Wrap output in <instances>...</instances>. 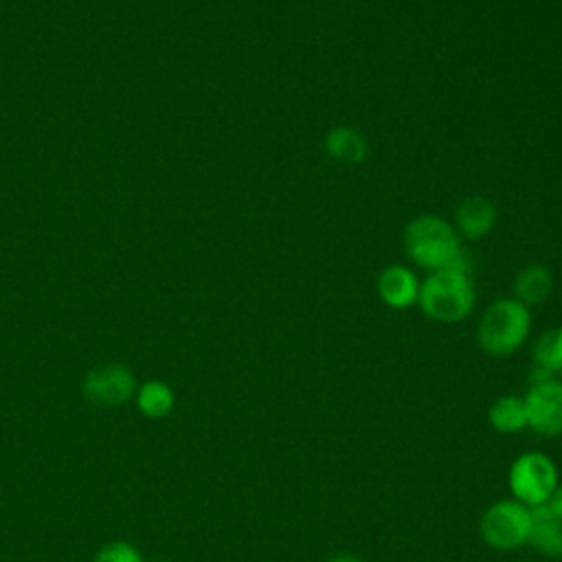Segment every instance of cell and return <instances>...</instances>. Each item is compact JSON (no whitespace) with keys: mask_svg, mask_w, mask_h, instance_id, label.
<instances>
[{"mask_svg":"<svg viewBox=\"0 0 562 562\" xmlns=\"http://www.w3.org/2000/svg\"><path fill=\"white\" fill-rule=\"evenodd\" d=\"M404 248L408 259L430 272L459 268L468 272V261L461 250V237L454 226L439 215H419L404 231Z\"/></svg>","mask_w":562,"mask_h":562,"instance_id":"obj_1","label":"cell"},{"mask_svg":"<svg viewBox=\"0 0 562 562\" xmlns=\"http://www.w3.org/2000/svg\"><path fill=\"white\" fill-rule=\"evenodd\" d=\"M476 294L465 270L443 268L430 272L419 283L417 303L422 312L437 323H459L474 307Z\"/></svg>","mask_w":562,"mask_h":562,"instance_id":"obj_2","label":"cell"},{"mask_svg":"<svg viewBox=\"0 0 562 562\" xmlns=\"http://www.w3.org/2000/svg\"><path fill=\"white\" fill-rule=\"evenodd\" d=\"M531 329V312L514 296L496 299L487 305L479 321L476 340L490 356H509L527 340Z\"/></svg>","mask_w":562,"mask_h":562,"instance_id":"obj_3","label":"cell"},{"mask_svg":"<svg viewBox=\"0 0 562 562\" xmlns=\"http://www.w3.org/2000/svg\"><path fill=\"white\" fill-rule=\"evenodd\" d=\"M531 507L516 498H503L490 505L481 518V536L487 547L512 551L529 542Z\"/></svg>","mask_w":562,"mask_h":562,"instance_id":"obj_4","label":"cell"},{"mask_svg":"<svg viewBox=\"0 0 562 562\" xmlns=\"http://www.w3.org/2000/svg\"><path fill=\"white\" fill-rule=\"evenodd\" d=\"M558 487V468L544 452H522L509 468L512 496L527 505H544Z\"/></svg>","mask_w":562,"mask_h":562,"instance_id":"obj_5","label":"cell"},{"mask_svg":"<svg viewBox=\"0 0 562 562\" xmlns=\"http://www.w3.org/2000/svg\"><path fill=\"white\" fill-rule=\"evenodd\" d=\"M525 408H527V428L542 437L562 435V382L555 378H547L533 382L527 391Z\"/></svg>","mask_w":562,"mask_h":562,"instance_id":"obj_6","label":"cell"},{"mask_svg":"<svg viewBox=\"0 0 562 562\" xmlns=\"http://www.w3.org/2000/svg\"><path fill=\"white\" fill-rule=\"evenodd\" d=\"M83 395L97 406H121L136 393L134 373L123 364H103L83 378Z\"/></svg>","mask_w":562,"mask_h":562,"instance_id":"obj_7","label":"cell"},{"mask_svg":"<svg viewBox=\"0 0 562 562\" xmlns=\"http://www.w3.org/2000/svg\"><path fill=\"white\" fill-rule=\"evenodd\" d=\"M496 224V206L490 198L470 195L454 211V231L461 239L476 241L485 237Z\"/></svg>","mask_w":562,"mask_h":562,"instance_id":"obj_8","label":"cell"},{"mask_svg":"<svg viewBox=\"0 0 562 562\" xmlns=\"http://www.w3.org/2000/svg\"><path fill=\"white\" fill-rule=\"evenodd\" d=\"M378 294L389 307L406 310L417 303L419 279L406 266H389L378 277Z\"/></svg>","mask_w":562,"mask_h":562,"instance_id":"obj_9","label":"cell"},{"mask_svg":"<svg viewBox=\"0 0 562 562\" xmlns=\"http://www.w3.org/2000/svg\"><path fill=\"white\" fill-rule=\"evenodd\" d=\"M547 558H562V520L547 507H531V533L529 542Z\"/></svg>","mask_w":562,"mask_h":562,"instance_id":"obj_10","label":"cell"},{"mask_svg":"<svg viewBox=\"0 0 562 562\" xmlns=\"http://www.w3.org/2000/svg\"><path fill=\"white\" fill-rule=\"evenodd\" d=\"M553 290V274L542 263H531L522 268L514 279V299L522 305L542 303Z\"/></svg>","mask_w":562,"mask_h":562,"instance_id":"obj_11","label":"cell"},{"mask_svg":"<svg viewBox=\"0 0 562 562\" xmlns=\"http://www.w3.org/2000/svg\"><path fill=\"white\" fill-rule=\"evenodd\" d=\"M325 151L340 160V162H347V165H358L367 158V140L364 136L349 127V125H338V127H331L327 134H325Z\"/></svg>","mask_w":562,"mask_h":562,"instance_id":"obj_12","label":"cell"},{"mask_svg":"<svg viewBox=\"0 0 562 562\" xmlns=\"http://www.w3.org/2000/svg\"><path fill=\"white\" fill-rule=\"evenodd\" d=\"M487 417H490V424L494 430L505 432V435L518 432V430L527 428L525 400L518 395H503V397L494 400Z\"/></svg>","mask_w":562,"mask_h":562,"instance_id":"obj_13","label":"cell"},{"mask_svg":"<svg viewBox=\"0 0 562 562\" xmlns=\"http://www.w3.org/2000/svg\"><path fill=\"white\" fill-rule=\"evenodd\" d=\"M173 404H176V395L171 386L160 380H147L136 391V406L149 419L167 417L173 411Z\"/></svg>","mask_w":562,"mask_h":562,"instance_id":"obj_14","label":"cell"},{"mask_svg":"<svg viewBox=\"0 0 562 562\" xmlns=\"http://www.w3.org/2000/svg\"><path fill=\"white\" fill-rule=\"evenodd\" d=\"M533 362L547 373H562V327L547 329L533 345Z\"/></svg>","mask_w":562,"mask_h":562,"instance_id":"obj_15","label":"cell"},{"mask_svg":"<svg viewBox=\"0 0 562 562\" xmlns=\"http://www.w3.org/2000/svg\"><path fill=\"white\" fill-rule=\"evenodd\" d=\"M94 562H143V558L130 542H110L97 553Z\"/></svg>","mask_w":562,"mask_h":562,"instance_id":"obj_16","label":"cell"},{"mask_svg":"<svg viewBox=\"0 0 562 562\" xmlns=\"http://www.w3.org/2000/svg\"><path fill=\"white\" fill-rule=\"evenodd\" d=\"M560 520H562V485L558 483V487L553 490V494H551V498L544 503Z\"/></svg>","mask_w":562,"mask_h":562,"instance_id":"obj_17","label":"cell"},{"mask_svg":"<svg viewBox=\"0 0 562 562\" xmlns=\"http://www.w3.org/2000/svg\"><path fill=\"white\" fill-rule=\"evenodd\" d=\"M329 562H362V560L358 555H353V553H338Z\"/></svg>","mask_w":562,"mask_h":562,"instance_id":"obj_18","label":"cell"}]
</instances>
